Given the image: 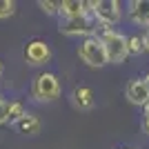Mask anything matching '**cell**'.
<instances>
[{"instance_id": "1", "label": "cell", "mask_w": 149, "mask_h": 149, "mask_svg": "<svg viewBox=\"0 0 149 149\" xmlns=\"http://www.w3.org/2000/svg\"><path fill=\"white\" fill-rule=\"evenodd\" d=\"M98 36L102 40V45H105L109 65H120V62L127 60V56H129V40H127L125 33L116 31L113 27H100Z\"/></svg>"}, {"instance_id": "2", "label": "cell", "mask_w": 149, "mask_h": 149, "mask_svg": "<svg viewBox=\"0 0 149 149\" xmlns=\"http://www.w3.org/2000/svg\"><path fill=\"white\" fill-rule=\"evenodd\" d=\"M58 29H60V33H65V36L91 38V36H98L100 25L91 13H85V16H78V18H60Z\"/></svg>"}, {"instance_id": "3", "label": "cell", "mask_w": 149, "mask_h": 149, "mask_svg": "<svg viewBox=\"0 0 149 149\" xmlns=\"http://www.w3.org/2000/svg\"><path fill=\"white\" fill-rule=\"evenodd\" d=\"M78 58H80L87 67L93 69H100L109 65V58H107V51H105V45L100 40V36H91V38H85L78 47Z\"/></svg>"}, {"instance_id": "4", "label": "cell", "mask_w": 149, "mask_h": 149, "mask_svg": "<svg viewBox=\"0 0 149 149\" xmlns=\"http://www.w3.org/2000/svg\"><path fill=\"white\" fill-rule=\"evenodd\" d=\"M31 96L38 102H51L60 96V80L56 74H38L31 85Z\"/></svg>"}, {"instance_id": "5", "label": "cell", "mask_w": 149, "mask_h": 149, "mask_svg": "<svg viewBox=\"0 0 149 149\" xmlns=\"http://www.w3.org/2000/svg\"><path fill=\"white\" fill-rule=\"evenodd\" d=\"M91 16L98 20L100 27H113L123 18V5L118 0H93Z\"/></svg>"}, {"instance_id": "6", "label": "cell", "mask_w": 149, "mask_h": 149, "mask_svg": "<svg viewBox=\"0 0 149 149\" xmlns=\"http://www.w3.org/2000/svg\"><path fill=\"white\" fill-rule=\"evenodd\" d=\"M25 60L33 67H40V65H47L51 60V49L45 40H31L25 47Z\"/></svg>"}, {"instance_id": "7", "label": "cell", "mask_w": 149, "mask_h": 149, "mask_svg": "<svg viewBox=\"0 0 149 149\" xmlns=\"http://www.w3.org/2000/svg\"><path fill=\"white\" fill-rule=\"evenodd\" d=\"M125 98L129 100L134 107H140V109L147 105L149 102V91H147V87H145L143 78H134V80L127 82V87H125Z\"/></svg>"}, {"instance_id": "8", "label": "cell", "mask_w": 149, "mask_h": 149, "mask_svg": "<svg viewBox=\"0 0 149 149\" xmlns=\"http://www.w3.org/2000/svg\"><path fill=\"white\" fill-rule=\"evenodd\" d=\"M91 2H85V0H62L60 9H58V16L60 18H78V16H85V13H91Z\"/></svg>"}, {"instance_id": "9", "label": "cell", "mask_w": 149, "mask_h": 149, "mask_svg": "<svg viewBox=\"0 0 149 149\" xmlns=\"http://www.w3.org/2000/svg\"><path fill=\"white\" fill-rule=\"evenodd\" d=\"M127 9H129V20L134 25L149 29V0H131Z\"/></svg>"}, {"instance_id": "10", "label": "cell", "mask_w": 149, "mask_h": 149, "mask_svg": "<svg viewBox=\"0 0 149 149\" xmlns=\"http://www.w3.org/2000/svg\"><path fill=\"white\" fill-rule=\"evenodd\" d=\"M71 100L80 111H87L93 107V91L89 87H76L74 93H71Z\"/></svg>"}, {"instance_id": "11", "label": "cell", "mask_w": 149, "mask_h": 149, "mask_svg": "<svg viewBox=\"0 0 149 149\" xmlns=\"http://www.w3.org/2000/svg\"><path fill=\"white\" fill-rule=\"evenodd\" d=\"M16 127H18L22 134H27V136H36L38 131H40V118L33 116V113H25V116L18 120Z\"/></svg>"}, {"instance_id": "12", "label": "cell", "mask_w": 149, "mask_h": 149, "mask_svg": "<svg viewBox=\"0 0 149 149\" xmlns=\"http://www.w3.org/2000/svg\"><path fill=\"white\" fill-rule=\"evenodd\" d=\"M127 40H129V56H140V54H145V38L140 36V33H134V36H127Z\"/></svg>"}, {"instance_id": "13", "label": "cell", "mask_w": 149, "mask_h": 149, "mask_svg": "<svg viewBox=\"0 0 149 149\" xmlns=\"http://www.w3.org/2000/svg\"><path fill=\"white\" fill-rule=\"evenodd\" d=\"M25 105L22 102H9V109H7V123L18 125V120L25 116Z\"/></svg>"}, {"instance_id": "14", "label": "cell", "mask_w": 149, "mask_h": 149, "mask_svg": "<svg viewBox=\"0 0 149 149\" xmlns=\"http://www.w3.org/2000/svg\"><path fill=\"white\" fill-rule=\"evenodd\" d=\"M16 13V2L13 0H0V20L11 18Z\"/></svg>"}, {"instance_id": "15", "label": "cell", "mask_w": 149, "mask_h": 149, "mask_svg": "<svg viewBox=\"0 0 149 149\" xmlns=\"http://www.w3.org/2000/svg\"><path fill=\"white\" fill-rule=\"evenodd\" d=\"M38 7H40L47 16H56L58 9H60V2H45V0H40V2H38Z\"/></svg>"}, {"instance_id": "16", "label": "cell", "mask_w": 149, "mask_h": 149, "mask_svg": "<svg viewBox=\"0 0 149 149\" xmlns=\"http://www.w3.org/2000/svg\"><path fill=\"white\" fill-rule=\"evenodd\" d=\"M7 109H9V102H7V100L0 96V125L7 123Z\"/></svg>"}, {"instance_id": "17", "label": "cell", "mask_w": 149, "mask_h": 149, "mask_svg": "<svg viewBox=\"0 0 149 149\" xmlns=\"http://www.w3.org/2000/svg\"><path fill=\"white\" fill-rule=\"evenodd\" d=\"M143 131L149 136V116H143Z\"/></svg>"}, {"instance_id": "18", "label": "cell", "mask_w": 149, "mask_h": 149, "mask_svg": "<svg viewBox=\"0 0 149 149\" xmlns=\"http://www.w3.org/2000/svg\"><path fill=\"white\" fill-rule=\"evenodd\" d=\"M143 38H145V49L149 51V29H145V33H143Z\"/></svg>"}, {"instance_id": "19", "label": "cell", "mask_w": 149, "mask_h": 149, "mask_svg": "<svg viewBox=\"0 0 149 149\" xmlns=\"http://www.w3.org/2000/svg\"><path fill=\"white\" fill-rule=\"evenodd\" d=\"M143 80H145V87H147V91H149V71L143 76Z\"/></svg>"}, {"instance_id": "20", "label": "cell", "mask_w": 149, "mask_h": 149, "mask_svg": "<svg viewBox=\"0 0 149 149\" xmlns=\"http://www.w3.org/2000/svg\"><path fill=\"white\" fill-rule=\"evenodd\" d=\"M143 116H149V102H147V105L143 107Z\"/></svg>"}, {"instance_id": "21", "label": "cell", "mask_w": 149, "mask_h": 149, "mask_svg": "<svg viewBox=\"0 0 149 149\" xmlns=\"http://www.w3.org/2000/svg\"><path fill=\"white\" fill-rule=\"evenodd\" d=\"M0 76H2V62H0Z\"/></svg>"}]
</instances>
